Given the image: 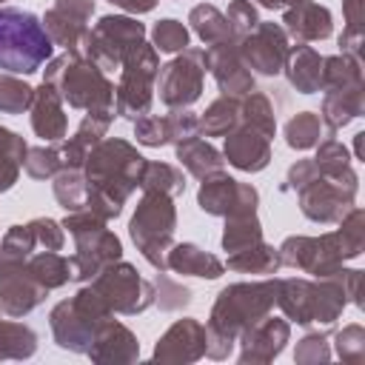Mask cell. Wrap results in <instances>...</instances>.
I'll use <instances>...</instances> for the list:
<instances>
[{"label":"cell","mask_w":365,"mask_h":365,"mask_svg":"<svg viewBox=\"0 0 365 365\" xmlns=\"http://www.w3.org/2000/svg\"><path fill=\"white\" fill-rule=\"evenodd\" d=\"M111 6H117V9H123V11H128V14H145V11H151L160 0H108Z\"/></svg>","instance_id":"56"},{"label":"cell","mask_w":365,"mask_h":365,"mask_svg":"<svg viewBox=\"0 0 365 365\" xmlns=\"http://www.w3.org/2000/svg\"><path fill=\"white\" fill-rule=\"evenodd\" d=\"M31 128L37 137H43L46 143H60L66 140L68 134V117L63 111V97L60 91L51 86V83H40L34 88V97H31Z\"/></svg>","instance_id":"23"},{"label":"cell","mask_w":365,"mask_h":365,"mask_svg":"<svg viewBox=\"0 0 365 365\" xmlns=\"http://www.w3.org/2000/svg\"><path fill=\"white\" fill-rule=\"evenodd\" d=\"M63 228L74 237V254L68 257L71 265V282H91L106 265L123 259V242L108 228L106 220L83 211H68L63 220Z\"/></svg>","instance_id":"7"},{"label":"cell","mask_w":365,"mask_h":365,"mask_svg":"<svg viewBox=\"0 0 365 365\" xmlns=\"http://www.w3.org/2000/svg\"><path fill=\"white\" fill-rule=\"evenodd\" d=\"M134 137H137L140 145H148V148L168 145L171 143L168 120L165 117H157V114H145V117L134 120Z\"/></svg>","instance_id":"50"},{"label":"cell","mask_w":365,"mask_h":365,"mask_svg":"<svg viewBox=\"0 0 365 365\" xmlns=\"http://www.w3.org/2000/svg\"><path fill=\"white\" fill-rule=\"evenodd\" d=\"M362 114H365V83L339 88V91H325L319 120L331 134H336L339 128H345L351 120H356Z\"/></svg>","instance_id":"28"},{"label":"cell","mask_w":365,"mask_h":365,"mask_svg":"<svg viewBox=\"0 0 365 365\" xmlns=\"http://www.w3.org/2000/svg\"><path fill=\"white\" fill-rule=\"evenodd\" d=\"M262 9H271V11H277V9H291V6H297V3H302V0H257Z\"/></svg>","instance_id":"57"},{"label":"cell","mask_w":365,"mask_h":365,"mask_svg":"<svg viewBox=\"0 0 365 365\" xmlns=\"http://www.w3.org/2000/svg\"><path fill=\"white\" fill-rule=\"evenodd\" d=\"M314 163H317V168H319L322 174H331V177H342L345 171L354 168L348 148H345L339 140H334V137L317 143V157H314Z\"/></svg>","instance_id":"46"},{"label":"cell","mask_w":365,"mask_h":365,"mask_svg":"<svg viewBox=\"0 0 365 365\" xmlns=\"http://www.w3.org/2000/svg\"><path fill=\"white\" fill-rule=\"evenodd\" d=\"M240 125V97H217L200 117V131L205 137H225Z\"/></svg>","instance_id":"38"},{"label":"cell","mask_w":365,"mask_h":365,"mask_svg":"<svg viewBox=\"0 0 365 365\" xmlns=\"http://www.w3.org/2000/svg\"><path fill=\"white\" fill-rule=\"evenodd\" d=\"M365 248V211L354 205L342 220L336 231L319 234V237H305L294 234L285 237L279 251V262L288 268H297L311 277H325L334 268L345 265L348 259H356Z\"/></svg>","instance_id":"4"},{"label":"cell","mask_w":365,"mask_h":365,"mask_svg":"<svg viewBox=\"0 0 365 365\" xmlns=\"http://www.w3.org/2000/svg\"><path fill=\"white\" fill-rule=\"evenodd\" d=\"M362 83V60L351 54H331L322 57V88L319 91H339Z\"/></svg>","instance_id":"37"},{"label":"cell","mask_w":365,"mask_h":365,"mask_svg":"<svg viewBox=\"0 0 365 365\" xmlns=\"http://www.w3.org/2000/svg\"><path fill=\"white\" fill-rule=\"evenodd\" d=\"M282 71L299 94H317L322 88V54L305 43L288 46Z\"/></svg>","instance_id":"27"},{"label":"cell","mask_w":365,"mask_h":365,"mask_svg":"<svg viewBox=\"0 0 365 365\" xmlns=\"http://www.w3.org/2000/svg\"><path fill=\"white\" fill-rule=\"evenodd\" d=\"M237 51L251 74L274 77L282 71L285 54H288V34L279 23H257L254 31L237 40Z\"/></svg>","instance_id":"16"},{"label":"cell","mask_w":365,"mask_h":365,"mask_svg":"<svg viewBox=\"0 0 365 365\" xmlns=\"http://www.w3.org/2000/svg\"><path fill=\"white\" fill-rule=\"evenodd\" d=\"M165 268L182 277H200V279H217L225 274V262L214 257L211 251H202L194 242H177L165 254Z\"/></svg>","instance_id":"26"},{"label":"cell","mask_w":365,"mask_h":365,"mask_svg":"<svg viewBox=\"0 0 365 365\" xmlns=\"http://www.w3.org/2000/svg\"><path fill=\"white\" fill-rule=\"evenodd\" d=\"M43 80L51 83L60 91L63 103H68L71 108L114 111V83L108 80V74L97 63H91L80 54L66 51L60 57H51L46 63Z\"/></svg>","instance_id":"6"},{"label":"cell","mask_w":365,"mask_h":365,"mask_svg":"<svg viewBox=\"0 0 365 365\" xmlns=\"http://www.w3.org/2000/svg\"><path fill=\"white\" fill-rule=\"evenodd\" d=\"M151 285H154V305H160V311H180L191 302V288L168 279L165 271H157Z\"/></svg>","instance_id":"47"},{"label":"cell","mask_w":365,"mask_h":365,"mask_svg":"<svg viewBox=\"0 0 365 365\" xmlns=\"http://www.w3.org/2000/svg\"><path fill=\"white\" fill-rule=\"evenodd\" d=\"M111 308L103 302V297L91 288L83 285L71 299H63L51 308L48 314V325H51V336L63 351L71 354H88L97 328L111 319Z\"/></svg>","instance_id":"9"},{"label":"cell","mask_w":365,"mask_h":365,"mask_svg":"<svg viewBox=\"0 0 365 365\" xmlns=\"http://www.w3.org/2000/svg\"><path fill=\"white\" fill-rule=\"evenodd\" d=\"M157 71H160V51L143 40L120 66V83L114 86L117 117L134 123V120L151 114Z\"/></svg>","instance_id":"10"},{"label":"cell","mask_w":365,"mask_h":365,"mask_svg":"<svg viewBox=\"0 0 365 365\" xmlns=\"http://www.w3.org/2000/svg\"><path fill=\"white\" fill-rule=\"evenodd\" d=\"M225 20H228L234 37L240 40V37H245L248 31L257 29L259 14H257V6H254L251 0H231V3H228V11H225Z\"/></svg>","instance_id":"52"},{"label":"cell","mask_w":365,"mask_h":365,"mask_svg":"<svg viewBox=\"0 0 365 365\" xmlns=\"http://www.w3.org/2000/svg\"><path fill=\"white\" fill-rule=\"evenodd\" d=\"M111 123H114V111H86L77 131L68 140H60V145H57L60 157H63V168H83L88 151L106 137Z\"/></svg>","instance_id":"25"},{"label":"cell","mask_w":365,"mask_h":365,"mask_svg":"<svg viewBox=\"0 0 365 365\" xmlns=\"http://www.w3.org/2000/svg\"><path fill=\"white\" fill-rule=\"evenodd\" d=\"M197 205L211 217H231V214H254L259 205V191L251 182H240L225 171L208 174L200 180Z\"/></svg>","instance_id":"15"},{"label":"cell","mask_w":365,"mask_h":365,"mask_svg":"<svg viewBox=\"0 0 365 365\" xmlns=\"http://www.w3.org/2000/svg\"><path fill=\"white\" fill-rule=\"evenodd\" d=\"M259 240H262V222H259L257 211L254 214H231V217H225V228H222V240H220L222 251L234 254V251L248 248V245H254Z\"/></svg>","instance_id":"40"},{"label":"cell","mask_w":365,"mask_h":365,"mask_svg":"<svg viewBox=\"0 0 365 365\" xmlns=\"http://www.w3.org/2000/svg\"><path fill=\"white\" fill-rule=\"evenodd\" d=\"M188 40H191V31L185 29V23H180L174 17H163L151 29V46L157 51H165V54L182 51L188 46Z\"/></svg>","instance_id":"44"},{"label":"cell","mask_w":365,"mask_h":365,"mask_svg":"<svg viewBox=\"0 0 365 365\" xmlns=\"http://www.w3.org/2000/svg\"><path fill=\"white\" fill-rule=\"evenodd\" d=\"M285 143L297 151H308L317 148L319 137H322V120L317 111H299L285 123Z\"/></svg>","instance_id":"42"},{"label":"cell","mask_w":365,"mask_h":365,"mask_svg":"<svg viewBox=\"0 0 365 365\" xmlns=\"http://www.w3.org/2000/svg\"><path fill=\"white\" fill-rule=\"evenodd\" d=\"M54 54V43L43 29V20L26 9L0 6V71L34 74Z\"/></svg>","instance_id":"5"},{"label":"cell","mask_w":365,"mask_h":365,"mask_svg":"<svg viewBox=\"0 0 365 365\" xmlns=\"http://www.w3.org/2000/svg\"><path fill=\"white\" fill-rule=\"evenodd\" d=\"M86 356L97 365H125L140 356V342L128 325H123L111 317L97 328L94 342Z\"/></svg>","instance_id":"22"},{"label":"cell","mask_w":365,"mask_h":365,"mask_svg":"<svg viewBox=\"0 0 365 365\" xmlns=\"http://www.w3.org/2000/svg\"><path fill=\"white\" fill-rule=\"evenodd\" d=\"M91 288L103 297L111 314L134 317L154 305V285L145 277H140V271L131 262H123V259L106 265L91 279Z\"/></svg>","instance_id":"14"},{"label":"cell","mask_w":365,"mask_h":365,"mask_svg":"<svg viewBox=\"0 0 365 365\" xmlns=\"http://www.w3.org/2000/svg\"><path fill=\"white\" fill-rule=\"evenodd\" d=\"M362 140H365V131H359L354 137V154H356V160H362Z\"/></svg>","instance_id":"58"},{"label":"cell","mask_w":365,"mask_h":365,"mask_svg":"<svg viewBox=\"0 0 365 365\" xmlns=\"http://www.w3.org/2000/svg\"><path fill=\"white\" fill-rule=\"evenodd\" d=\"M140 188L143 191H163L171 197H180L185 191V177L177 165L171 163H157V160H145L143 174H140Z\"/></svg>","instance_id":"41"},{"label":"cell","mask_w":365,"mask_h":365,"mask_svg":"<svg viewBox=\"0 0 365 365\" xmlns=\"http://www.w3.org/2000/svg\"><path fill=\"white\" fill-rule=\"evenodd\" d=\"M23 168L31 180H51L63 168L60 148H54V145H29Z\"/></svg>","instance_id":"45"},{"label":"cell","mask_w":365,"mask_h":365,"mask_svg":"<svg viewBox=\"0 0 365 365\" xmlns=\"http://www.w3.org/2000/svg\"><path fill=\"white\" fill-rule=\"evenodd\" d=\"M282 29L297 43H317L334 34V17L325 6L314 0H302L282 11Z\"/></svg>","instance_id":"24"},{"label":"cell","mask_w":365,"mask_h":365,"mask_svg":"<svg viewBox=\"0 0 365 365\" xmlns=\"http://www.w3.org/2000/svg\"><path fill=\"white\" fill-rule=\"evenodd\" d=\"M26 268L29 274L46 288V291H57L63 288L66 282H71V265H68V257H63L60 251H34L29 259H26Z\"/></svg>","instance_id":"31"},{"label":"cell","mask_w":365,"mask_h":365,"mask_svg":"<svg viewBox=\"0 0 365 365\" xmlns=\"http://www.w3.org/2000/svg\"><path fill=\"white\" fill-rule=\"evenodd\" d=\"M225 268L237 271V274H265L268 277V274H277L282 268V262H279V251L274 245H268L265 240H259L248 248L228 254Z\"/></svg>","instance_id":"30"},{"label":"cell","mask_w":365,"mask_h":365,"mask_svg":"<svg viewBox=\"0 0 365 365\" xmlns=\"http://www.w3.org/2000/svg\"><path fill=\"white\" fill-rule=\"evenodd\" d=\"M222 140H225L222 143V160L228 165H234L237 171L257 174V171L268 168V163H271V140L268 137L257 134L248 125H237Z\"/></svg>","instance_id":"21"},{"label":"cell","mask_w":365,"mask_h":365,"mask_svg":"<svg viewBox=\"0 0 365 365\" xmlns=\"http://www.w3.org/2000/svg\"><path fill=\"white\" fill-rule=\"evenodd\" d=\"M54 9H60V11L88 23L91 14H94V0H54Z\"/></svg>","instance_id":"55"},{"label":"cell","mask_w":365,"mask_h":365,"mask_svg":"<svg viewBox=\"0 0 365 365\" xmlns=\"http://www.w3.org/2000/svg\"><path fill=\"white\" fill-rule=\"evenodd\" d=\"M174 231H177L174 197L163 191H143L128 220V234L151 268L165 271V254L174 245Z\"/></svg>","instance_id":"8"},{"label":"cell","mask_w":365,"mask_h":365,"mask_svg":"<svg viewBox=\"0 0 365 365\" xmlns=\"http://www.w3.org/2000/svg\"><path fill=\"white\" fill-rule=\"evenodd\" d=\"M34 97V88L20 80L17 74H6L0 71V114H23L29 111Z\"/></svg>","instance_id":"43"},{"label":"cell","mask_w":365,"mask_h":365,"mask_svg":"<svg viewBox=\"0 0 365 365\" xmlns=\"http://www.w3.org/2000/svg\"><path fill=\"white\" fill-rule=\"evenodd\" d=\"M205 68L217 80L220 91L228 97H242V94L254 91V74L242 63V57L237 51V40L208 46L205 48Z\"/></svg>","instance_id":"20"},{"label":"cell","mask_w":365,"mask_h":365,"mask_svg":"<svg viewBox=\"0 0 365 365\" xmlns=\"http://www.w3.org/2000/svg\"><path fill=\"white\" fill-rule=\"evenodd\" d=\"M205 71V48L185 46L177 51V57L157 71L154 91L160 94V103L168 108H191L202 97Z\"/></svg>","instance_id":"13"},{"label":"cell","mask_w":365,"mask_h":365,"mask_svg":"<svg viewBox=\"0 0 365 365\" xmlns=\"http://www.w3.org/2000/svg\"><path fill=\"white\" fill-rule=\"evenodd\" d=\"M356 191H359V174L351 168L342 177H331L322 174L317 168V174L302 182L294 194L299 202V211L319 225H331L339 222L354 205H356Z\"/></svg>","instance_id":"12"},{"label":"cell","mask_w":365,"mask_h":365,"mask_svg":"<svg viewBox=\"0 0 365 365\" xmlns=\"http://www.w3.org/2000/svg\"><path fill=\"white\" fill-rule=\"evenodd\" d=\"M37 351V334L26 325L11 319H3L0 311V362L3 359H29Z\"/></svg>","instance_id":"35"},{"label":"cell","mask_w":365,"mask_h":365,"mask_svg":"<svg viewBox=\"0 0 365 365\" xmlns=\"http://www.w3.org/2000/svg\"><path fill=\"white\" fill-rule=\"evenodd\" d=\"M40 20H43V29H46V34L51 37L54 46L66 48L68 54H77V51H80V43H83V37H86V31H88V23H83V20H77V17L66 14V11H60V9H54V6H51Z\"/></svg>","instance_id":"32"},{"label":"cell","mask_w":365,"mask_h":365,"mask_svg":"<svg viewBox=\"0 0 365 365\" xmlns=\"http://www.w3.org/2000/svg\"><path fill=\"white\" fill-rule=\"evenodd\" d=\"M143 165L145 157L128 140L103 137L83 163V174L88 185L86 208L106 222L117 220L128 197L140 188Z\"/></svg>","instance_id":"2"},{"label":"cell","mask_w":365,"mask_h":365,"mask_svg":"<svg viewBox=\"0 0 365 365\" xmlns=\"http://www.w3.org/2000/svg\"><path fill=\"white\" fill-rule=\"evenodd\" d=\"M26 151H29L26 140L17 131L0 125V194L14 188V182L20 180Z\"/></svg>","instance_id":"34"},{"label":"cell","mask_w":365,"mask_h":365,"mask_svg":"<svg viewBox=\"0 0 365 365\" xmlns=\"http://www.w3.org/2000/svg\"><path fill=\"white\" fill-rule=\"evenodd\" d=\"M205 356V325L194 317L177 319L154 345L151 359L160 365H188Z\"/></svg>","instance_id":"19"},{"label":"cell","mask_w":365,"mask_h":365,"mask_svg":"<svg viewBox=\"0 0 365 365\" xmlns=\"http://www.w3.org/2000/svg\"><path fill=\"white\" fill-rule=\"evenodd\" d=\"M46 297H48V291L29 274L26 259H6V257H0V311L6 317L23 319Z\"/></svg>","instance_id":"17"},{"label":"cell","mask_w":365,"mask_h":365,"mask_svg":"<svg viewBox=\"0 0 365 365\" xmlns=\"http://www.w3.org/2000/svg\"><path fill=\"white\" fill-rule=\"evenodd\" d=\"M359 268H334L325 277H277V305L285 319L311 328V325H334L345 305H362L359 299Z\"/></svg>","instance_id":"1"},{"label":"cell","mask_w":365,"mask_h":365,"mask_svg":"<svg viewBox=\"0 0 365 365\" xmlns=\"http://www.w3.org/2000/svg\"><path fill=\"white\" fill-rule=\"evenodd\" d=\"M145 40V26L128 14H106L100 17L80 43V57L97 63L106 74L120 71L123 60Z\"/></svg>","instance_id":"11"},{"label":"cell","mask_w":365,"mask_h":365,"mask_svg":"<svg viewBox=\"0 0 365 365\" xmlns=\"http://www.w3.org/2000/svg\"><path fill=\"white\" fill-rule=\"evenodd\" d=\"M240 125H248L268 140L277 134V114H274L271 100L262 91L254 88L240 97Z\"/></svg>","instance_id":"36"},{"label":"cell","mask_w":365,"mask_h":365,"mask_svg":"<svg viewBox=\"0 0 365 365\" xmlns=\"http://www.w3.org/2000/svg\"><path fill=\"white\" fill-rule=\"evenodd\" d=\"M29 225H31V234L37 240V248L63 251V245H66V228H63V222H57L51 217H34V220H29Z\"/></svg>","instance_id":"51"},{"label":"cell","mask_w":365,"mask_h":365,"mask_svg":"<svg viewBox=\"0 0 365 365\" xmlns=\"http://www.w3.org/2000/svg\"><path fill=\"white\" fill-rule=\"evenodd\" d=\"M345 29L348 34H365V0H342Z\"/></svg>","instance_id":"54"},{"label":"cell","mask_w":365,"mask_h":365,"mask_svg":"<svg viewBox=\"0 0 365 365\" xmlns=\"http://www.w3.org/2000/svg\"><path fill=\"white\" fill-rule=\"evenodd\" d=\"M174 154H177L180 165H182L191 177H197V180H205L208 174H217V171H222V165H225L222 151H217L208 140H200L197 134L188 137V140L174 143Z\"/></svg>","instance_id":"29"},{"label":"cell","mask_w":365,"mask_h":365,"mask_svg":"<svg viewBox=\"0 0 365 365\" xmlns=\"http://www.w3.org/2000/svg\"><path fill=\"white\" fill-rule=\"evenodd\" d=\"M334 348L342 362H351V365L362 362L365 359V328L359 322L345 325L342 331L334 334Z\"/></svg>","instance_id":"48"},{"label":"cell","mask_w":365,"mask_h":365,"mask_svg":"<svg viewBox=\"0 0 365 365\" xmlns=\"http://www.w3.org/2000/svg\"><path fill=\"white\" fill-rule=\"evenodd\" d=\"M3 3H6V0H0V6H3Z\"/></svg>","instance_id":"59"},{"label":"cell","mask_w":365,"mask_h":365,"mask_svg":"<svg viewBox=\"0 0 365 365\" xmlns=\"http://www.w3.org/2000/svg\"><path fill=\"white\" fill-rule=\"evenodd\" d=\"M188 23H191V31L205 43V46H214V43H228V40H237L225 14L211 6V3H200L188 11Z\"/></svg>","instance_id":"33"},{"label":"cell","mask_w":365,"mask_h":365,"mask_svg":"<svg viewBox=\"0 0 365 365\" xmlns=\"http://www.w3.org/2000/svg\"><path fill=\"white\" fill-rule=\"evenodd\" d=\"M51 188H54V200L60 202V208H63L66 214L86 208L88 185H86L83 168H60V171L51 177Z\"/></svg>","instance_id":"39"},{"label":"cell","mask_w":365,"mask_h":365,"mask_svg":"<svg viewBox=\"0 0 365 365\" xmlns=\"http://www.w3.org/2000/svg\"><path fill=\"white\" fill-rule=\"evenodd\" d=\"M288 339H291L288 319L265 314L262 319H257L254 325H248L237 336V342H240V362L242 365H265V362H274L285 351Z\"/></svg>","instance_id":"18"},{"label":"cell","mask_w":365,"mask_h":365,"mask_svg":"<svg viewBox=\"0 0 365 365\" xmlns=\"http://www.w3.org/2000/svg\"><path fill=\"white\" fill-rule=\"evenodd\" d=\"M168 120V134H171V143H180V140H188L194 134H200V117L188 108H171L165 114Z\"/></svg>","instance_id":"53"},{"label":"cell","mask_w":365,"mask_h":365,"mask_svg":"<svg viewBox=\"0 0 365 365\" xmlns=\"http://www.w3.org/2000/svg\"><path fill=\"white\" fill-rule=\"evenodd\" d=\"M277 305V277L257 279V282H231L225 285L208 314L205 325V356L228 359L237 345V336L271 314Z\"/></svg>","instance_id":"3"},{"label":"cell","mask_w":365,"mask_h":365,"mask_svg":"<svg viewBox=\"0 0 365 365\" xmlns=\"http://www.w3.org/2000/svg\"><path fill=\"white\" fill-rule=\"evenodd\" d=\"M331 359V345H328V334H319V331H311L305 334L297 348H294V362L299 365H322Z\"/></svg>","instance_id":"49"}]
</instances>
